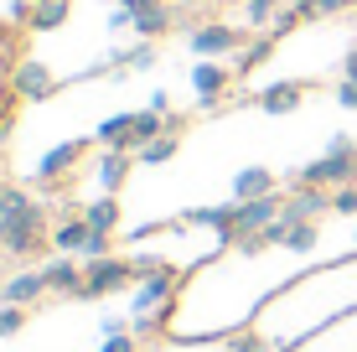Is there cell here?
Wrapping results in <instances>:
<instances>
[{
    "label": "cell",
    "instance_id": "1",
    "mask_svg": "<svg viewBox=\"0 0 357 352\" xmlns=\"http://www.w3.org/2000/svg\"><path fill=\"white\" fill-rule=\"evenodd\" d=\"M42 238H52V228H47V217L36 202H21V208H6L0 217V244L10 254H21V259H31L36 249H42Z\"/></svg>",
    "mask_w": 357,
    "mask_h": 352
},
{
    "label": "cell",
    "instance_id": "2",
    "mask_svg": "<svg viewBox=\"0 0 357 352\" xmlns=\"http://www.w3.org/2000/svg\"><path fill=\"white\" fill-rule=\"evenodd\" d=\"M176 285H181V275L171 270H155V275H145V280H135V300H130V316L135 321H151V316H171V306H176Z\"/></svg>",
    "mask_w": 357,
    "mask_h": 352
},
{
    "label": "cell",
    "instance_id": "3",
    "mask_svg": "<svg viewBox=\"0 0 357 352\" xmlns=\"http://www.w3.org/2000/svg\"><path fill=\"white\" fill-rule=\"evenodd\" d=\"M135 285V264L130 259H83V300H98V296H119V290Z\"/></svg>",
    "mask_w": 357,
    "mask_h": 352
},
{
    "label": "cell",
    "instance_id": "4",
    "mask_svg": "<svg viewBox=\"0 0 357 352\" xmlns=\"http://www.w3.org/2000/svg\"><path fill=\"white\" fill-rule=\"evenodd\" d=\"M295 181H305V187H347L357 181V151H326L316 155V161H305Z\"/></svg>",
    "mask_w": 357,
    "mask_h": 352
},
{
    "label": "cell",
    "instance_id": "5",
    "mask_svg": "<svg viewBox=\"0 0 357 352\" xmlns=\"http://www.w3.org/2000/svg\"><path fill=\"white\" fill-rule=\"evenodd\" d=\"M187 47L197 57H233L249 47V36H243V26H228V21H207V26H197L187 36Z\"/></svg>",
    "mask_w": 357,
    "mask_h": 352
},
{
    "label": "cell",
    "instance_id": "6",
    "mask_svg": "<svg viewBox=\"0 0 357 352\" xmlns=\"http://www.w3.org/2000/svg\"><path fill=\"white\" fill-rule=\"evenodd\" d=\"M10 93L26 99V104H42V99H52V93H57V78H52V68H47V63L21 57V63L10 68Z\"/></svg>",
    "mask_w": 357,
    "mask_h": 352
},
{
    "label": "cell",
    "instance_id": "7",
    "mask_svg": "<svg viewBox=\"0 0 357 352\" xmlns=\"http://www.w3.org/2000/svg\"><path fill=\"white\" fill-rule=\"evenodd\" d=\"M238 78L228 63H218V57H197V68H192V89H197V99H202V109H213L218 99L228 93V83Z\"/></svg>",
    "mask_w": 357,
    "mask_h": 352
},
{
    "label": "cell",
    "instance_id": "8",
    "mask_svg": "<svg viewBox=\"0 0 357 352\" xmlns=\"http://www.w3.org/2000/svg\"><path fill=\"white\" fill-rule=\"evenodd\" d=\"M321 213H331V192H326V187H305V181H295V192L285 197V223H316Z\"/></svg>",
    "mask_w": 357,
    "mask_h": 352
},
{
    "label": "cell",
    "instance_id": "9",
    "mask_svg": "<svg viewBox=\"0 0 357 352\" xmlns=\"http://www.w3.org/2000/svg\"><path fill=\"white\" fill-rule=\"evenodd\" d=\"M42 275H47V290H57V296H68V300H83V270H78V259H73V254L47 259Z\"/></svg>",
    "mask_w": 357,
    "mask_h": 352
},
{
    "label": "cell",
    "instance_id": "10",
    "mask_svg": "<svg viewBox=\"0 0 357 352\" xmlns=\"http://www.w3.org/2000/svg\"><path fill=\"white\" fill-rule=\"evenodd\" d=\"M130 161H135V151H104V155L93 161V181H98V192H104V197H114V192L125 187Z\"/></svg>",
    "mask_w": 357,
    "mask_h": 352
},
{
    "label": "cell",
    "instance_id": "11",
    "mask_svg": "<svg viewBox=\"0 0 357 352\" xmlns=\"http://www.w3.org/2000/svg\"><path fill=\"white\" fill-rule=\"evenodd\" d=\"M42 296H47V275H42V270H21V275H10L6 290H0V300H10V306H36Z\"/></svg>",
    "mask_w": 357,
    "mask_h": 352
},
{
    "label": "cell",
    "instance_id": "12",
    "mask_svg": "<svg viewBox=\"0 0 357 352\" xmlns=\"http://www.w3.org/2000/svg\"><path fill=\"white\" fill-rule=\"evenodd\" d=\"M78 161H83V145H78V140L52 145V151H47L42 161H36V181H57V176H68Z\"/></svg>",
    "mask_w": 357,
    "mask_h": 352
},
{
    "label": "cell",
    "instance_id": "13",
    "mask_svg": "<svg viewBox=\"0 0 357 352\" xmlns=\"http://www.w3.org/2000/svg\"><path fill=\"white\" fill-rule=\"evenodd\" d=\"M301 99H305L301 83H269V89H259V99H254V104H259L264 114H295Z\"/></svg>",
    "mask_w": 357,
    "mask_h": 352
},
{
    "label": "cell",
    "instance_id": "14",
    "mask_svg": "<svg viewBox=\"0 0 357 352\" xmlns=\"http://www.w3.org/2000/svg\"><path fill=\"white\" fill-rule=\"evenodd\" d=\"M93 140L104 151H135V114H109L104 125L93 130Z\"/></svg>",
    "mask_w": 357,
    "mask_h": 352
},
{
    "label": "cell",
    "instance_id": "15",
    "mask_svg": "<svg viewBox=\"0 0 357 352\" xmlns=\"http://www.w3.org/2000/svg\"><path fill=\"white\" fill-rule=\"evenodd\" d=\"M275 192V171L269 166H243L233 176V202H249V197H269Z\"/></svg>",
    "mask_w": 357,
    "mask_h": 352
},
{
    "label": "cell",
    "instance_id": "16",
    "mask_svg": "<svg viewBox=\"0 0 357 352\" xmlns=\"http://www.w3.org/2000/svg\"><path fill=\"white\" fill-rule=\"evenodd\" d=\"M89 234H93V228L83 223V213H78V217H63V223H52V249H57V254H83Z\"/></svg>",
    "mask_w": 357,
    "mask_h": 352
},
{
    "label": "cell",
    "instance_id": "17",
    "mask_svg": "<svg viewBox=\"0 0 357 352\" xmlns=\"http://www.w3.org/2000/svg\"><path fill=\"white\" fill-rule=\"evenodd\" d=\"M171 26H176L171 6H145V10H135V31H140V42H155V36H166Z\"/></svg>",
    "mask_w": 357,
    "mask_h": 352
},
{
    "label": "cell",
    "instance_id": "18",
    "mask_svg": "<svg viewBox=\"0 0 357 352\" xmlns=\"http://www.w3.org/2000/svg\"><path fill=\"white\" fill-rule=\"evenodd\" d=\"M275 42H280L275 31H259V36H249V47L238 52V63H233V72L243 78V72H254L259 63H269V57H275Z\"/></svg>",
    "mask_w": 357,
    "mask_h": 352
},
{
    "label": "cell",
    "instance_id": "19",
    "mask_svg": "<svg viewBox=\"0 0 357 352\" xmlns=\"http://www.w3.org/2000/svg\"><path fill=\"white\" fill-rule=\"evenodd\" d=\"M83 223H89L93 234H114V228H119V202L98 192V197L89 202V208H83Z\"/></svg>",
    "mask_w": 357,
    "mask_h": 352
},
{
    "label": "cell",
    "instance_id": "20",
    "mask_svg": "<svg viewBox=\"0 0 357 352\" xmlns=\"http://www.w3.org/2000/svg\"><path fill=\"white\" fill-rule=\"evenodd\" d=\"M161 135H166V114L140 109V114H135V151H140V145H151V140H161Z\"/></svg>",
    "mask_w": 357,
    "mask_h": 352
},
{
    "label": "cell",
    "instance_id": "21",
    "mask_svg": "<svg viewBox=\"0 0 357 352\" xmlns=\"http://www.w3.org/2000/svg\"><path fill=\"white\" fill-rule=\"evenodd\" d=\"M68 10H73V0H42V10L31 16V31H57L68 21Z\"/></svg>",
    "mask_w": 357,
    "mask_h": 352
},
{
    "label": "cell",
    "instance_id": "22",
    "mask_svg": "<svg viewBox=\"0 0 357 352\" xmlns=\"http://www.w3.org/2000/svg\"><path fill=\"white\" fill-rule=\"evenodd\" d=\"M176 135H171V130H166V135L161 140H151V145H140V151H135V161H145V166H166L171 161V155H176Z\"/></svg>",
    "mask_w": 357,
    "mask_h": 352
},
{
    "label": "cell",
    "instance_id": "23",
    "mask_svg": "<svg viewBox=\"0 0 357 352\" xmlns=\"http://www.w3.org/2000/svg\"><path fill=\"white\" fill-rule=\"evenodd\" d=\"M114 63H119V68H155V47L140 42V47H130V52H119Z\"/></svg>",
    "mask_w": 357,
    "mask_h": 352
},
{
    "label": "cell",
    "instance_id": "24",
    "mask_svg": "<svg viewBox=\"0 0 357 352\" xmlns=\"http://www.w3.org/2000/svg\"><path fill=\"white\" fill-rule=\"evenodd\" d=\"M331 213L357 217V181H347V187H331Z\"/></svg>",
    "mask_w": 357,
    "mask_h": 352
},
{
    "label": "cell",
    "instance_id": "25",
    "mask_svg": "<svg viewBox=\"0 0 357 352\" xmlns=\"http://www.w3.org/2000/svg\"><path fill=\"white\" fill-rule=\"evenodd\" d=\"M21 326H26V306H10L6 300V306H0V337H16Z\"/></svg>",
    "mask_w": 357,
    "mask_h": 352
},
{
    "label": "cell",
    "instance_id": "26",
    "mask_svg": "<svg viewBox=\"0 0 357 352\" xmlns=\"http://www.w3.org/2000/svg\"><path fill=\"white\" fill-rule=\"evenodd\" d=\"M233 249H238V254H264L275 244H269V228H264V234H238V238H233Z\"/></svg>",
    "mask_w": 357,
    "mask_h": 352
},
{
    "label": "cell",
    "instance_id": "27",
    "mask_svg": "<svg viewBox=\"0 0 357 352\" xmlns=\"http://www.w3.org/2000/svg\"><path fill=\"white\" fill-rule=\"evenodd\" d=\"M228 352H275V342H264L259 332H243V337H233Z\"/></svg>",
    "mask_w": 357,
    "mask_h": 352
},
{
    "label": "cell",
    "instance_id": "28",
    "mask_svg": "<svg viewBox=\"0 0 357 352\" xmlns=\"http://www.w3.org/2000/svg\"><path fill=\"white\" fill-rule=\"evenodd\" d=\"M109 238L114 234H89V244H83L78 259H109Z\"/></svg>",
    "mask_w": 357,
    "mask_h": 352
},
{
    "label": "cell",
    "instance_id": "29",
    "mask_svg": "<svg viewBox=\"0 0 357 352\" xmlns=\"http://www.w3.org/2000/svg\"><path fill=\"white\" fill-rule=\"evenodd\" d=\"M135 280H145V275H155V270H166V259H161V254H135Z\"/></svg>",
    "mask_w": 357,
    "mask_h": 352
},
{
    "label": "cell",
    "instance_id": "30",
    "mask_svg": "<svg viewBox=\"0 0 357 352\" xmlns=\"http://www.w3.org/2000/svg\"><path fill=\"white\" fill-rule=\"evenodd\" d=\"M36 10H42V0H10V21H21V26H31Z\"/></svg>",
    "mask_w": 357,
    "mask_h": 352
},
{
    "label": "cell",
    "instance_id": "31",
    "mask_svg": "<svg viewBox=\"0 0 357 352\" xmlns=\"http://www.w3.org/2000/svg\"><path fill=\"white\" fill-rule=\"evenodd\" d=\"M104 352H140V342L130 332H114V337H104Z\"/></svg>",
    "mask_w": 357,
    "mask_h": 352
},
{
    "label": "cell",
    "instance_id": "32",
    "mask_svg": "<svg viewBox=\"0 0 357 352\" xmlns=\"http://www.w3.org/2000/svg\"><path fill=\"white\" fill-rule=\"evenodd\" d=\"M337 104H342V109H357V83H352V78L337 83Z\"/></svg>",
    "mask_w": 357,
    "mask_h": 352
},
{
    "label": "cell",
    "instance_id": "33",
    "mask_svg": "<svg viewBox=\"0 0 357 352\" xmlns=\"http://www.w3.org/2000/svg\"><path fill=\"white\" fill-rule=\"evenodd\" d=\"M295 10H301V21H321V0H295Z\"/></svg>",
    "mask_w": 357,
    "mask_h": 352
},
{
    "label": "cell",
    "instance_id": "34",
    "mask_svg": "<svg viewBox=\"0 0 357 352\" xmlns=\"http://www.w3.org/2000/svg\"><path fill=\"white\" fill-rule=\"evenodd\" d=\"M342 78H352V83H357V47H352L347 57H342Z\"/></svg>",
    "mask_w": 357,
    "mask_h": 352
},
{
    "label": "cell",
    "instance_id": "35",
    "mask_svg": "<svg viewBox=\"0 0 357 352\" xmlns=\"http://www.w3.org/2000/svg\"><path fill=\"white\" fill-rule=\"evenodd\" d=\"M352 0H321V16H337V10H347Z\"/></svg>",
    "mask_w": 357,
    "mask_h": 352
},
{
    "label": "cell",
    "instance_id": "36",
    "mask_svg": "<svg viewBox=\"0 0 357 352\" xmlns=\"http://www.w3.org/2000/svg\"><path fill=\"white\" fill-rule=\"evenodd\" d=\"M10 99H16V93H10V89H0V125H6V119H10V109H6Z\"/></svg>",
    "mask_w": 357,
    "mask_h": 352
},
{
    "label": "cell",
    "instance_id": "37",
    "mask_svg": "<svg viewBox=\"0 0 357 352\" xmlns=\"http://www.w3.org/2000/svg\"><path fill=\"white\" fill-rule=\"evenodd\" d=\"M130 10H145V6H166V0H125Z\"/></svg>",
    "mask_w": 357,
    "mask_h": 352
},
{
    "label": "cell",
    "instance_id": "38",
    "mask_svg": "<svg viewBox=\"0 0 357 352\" xmlns=\"http://www.w3.org/2000/svg\"><path fill=\"white\" fill-rule=\"evenodd\" d=\"M6 135H10V119H6V125H0V145H6Z\"/></svg>",
    "mask_w": 357,
    "mask_h": 352
},
{
    "label": "cell",
    "instance_id": "39",
    "mask_svg": "<svg viewBox=\"0 0 357 352\" xmlns=\"http://www.w3.org/2000/svg\"><path fill=\"white\" fill-rule=\"evenodd\" d=\"M6 52H10V47H6V42H0V68H6Z\"/></svg>",
    "mask_w": 357,
    "mask_h": 352
},
{
    "label": "cell",
    "instance_id": "40",
    "mask_svg": "<svg viewBox=\"0 0 357 352\" xmlns=\"http://www.w3.org/2000/svg\"><path fill=\"white\" fill-rule=\"evenodd\" d=\"M269 6H275V10H280V6H295V0H269Z\"/></svg>",
    "mask_w": 357,
    "mask_h": 352
},
{
    "label": "cell",
    "instance_id": "41",
    "mask_svg": "<svg viewBox=\"0 0 357 352\" xmlns=\"http://www.w3.org/2000/svg\"><path fill=\"white\" fill-rule=\"evenodd\" d=\"M0 290H6V280H0Z\"/></svg>",
    "mask_w": 357,
    "mask_h": 352
},
{
    "label": "cell",
    "instance_id": "42",
    "mask_svg": "<svg viewBox=\"0 0 357 352\" xmlns=\"http://www.w3.org/2000/svg\"><path fill=\"white\" fill-rule=\"evenodd\" d=\"M0 217H6V208H0Z\"/></svg>",
    "mask_w": 357,
    "mask_h": 352
},
{
    "label": "cell",
    "instance_id": "43",
    "mask_svg": "<svg viewBox=\"0 0 357 352\" xmlns=\"http://www.w3.org/2000/svg\"><path fill=\"white\" fill-rule=\"evenodd\" d=\"M352 244H357V234H352Z\"/></svg>",
    "mask_w": 357,
    "mask_h": 352
},
{
    "label": "cell",
    "instance_id": "44",
    "mask_svg": "<svg viewBox=\"0 0 357 352\" xmlns=\"http://www.w3.org/2000/svg\"><path fill=\"white\" fill-rule=\"evenodd\" d=\"M119 6H125V0H119Z\"/></svg>",
    "mask_w": 357,
    "mask_h": 352
}]
</instances>
